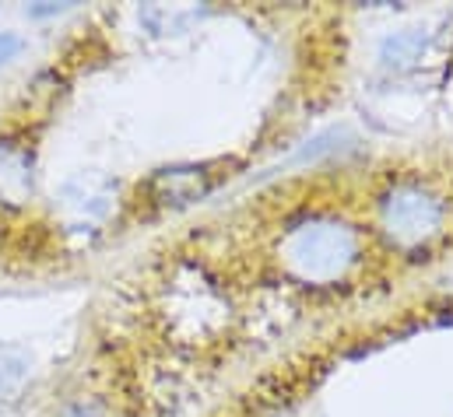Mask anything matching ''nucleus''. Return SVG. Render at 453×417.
I'll return each mask as SVG.
<instances>
[{"label":"nucleus","mask_w":453,"mask_h":417,"mask_svg":"<svg viewBox=\"0 0 453 417\" xmlns=\"http://www.w3.org/2000/svg\"><path fill=\"white\" fill-rule=\"evenodd\" d=\"M358 260V235L338 217H303L281 239V263L306 284H334Z\"/></svg>","instance_id":"f257e3e1"},{"label":"nucleus","mask_w":453,"mask_h":417,"mask_svg":"<svg viewBox=\"0 0 453 417\" xmlns=\"http://www.w3.org/2000/svg\"><path fill=\"white\" fill-rule=\"evenodd\" d=\"M447 201L422 183H394L380 197V231L390 246L415 253L443 235Z\"/></svg>","instance_id":"f03ea898"},{"label":"nucleus","mask_w":453,"mask_h":417,"mask_svg":"<svg viewBox=\"0 0 453 417\" xmlns=\"http://www.w3.org/2000/svg\"><path fill=\"white\" fill-rule=\"evenodd\" d=\"M35 186V165L32 151L18 140H0V201L4 204H25Z\"/></svg>","instance_id":"7ed1b4c3"},{"label":"nucleus","mask_w":453,"mask_h":417,"mask_svg":"<svg viewBox=\"0 0 453 417\" xmlns=\"http://www.w3.org/2000/svg\"><path fill=\"white\" fill-rule=\"evenodd\" d=\"M426 49H429V35L422 28H404L380 46V60L394 71H404V67H415L426 57Z\"/></svg>","instance_id":"20e7f679"},{"label":"nucleus","mask_w":453,"mask_h":417,"mask_svg":"<svg viewBox=\"0 0 453 417\" xmlns=\"http://www.w3.org/2000/svg\"><path fill=\"white\" fill-rule=\"evenodd\" d=\"M204 172L201 169H165L158 172L155 186H165V201L173 204H187V201H197L201 193H208V183H201Z\"/></svg>","instance_id":"39448f33"},{"label":"nucleus","mask_w":453,"mask_h":417,"mask_svg":"<svg viewBox=\"0 0 453 417\" xmlns=\"http://www.w3.org/2000/svg\"><path fill=\"white\" fill-rule=\"evenodd\" d=\"M32 354L21 344H0V393H18L28 383Z\"/></svg>","instance_id":"423d86ee"},{"label":"nucleus","mask_w":453,"mask_h":417,"mask_svg":"<svg viewBox=\"0 0 453 417\" xmlns=\"http://www.w3.org/2000/svg\"><path fill=\"white\" fill-rule=\"evenodd\" d=\"M18 53H21V39L11 35V32H0V67H4L7 60H14Z\"/></svg>","instance_id":"0eeeda50"}]
</instances>
